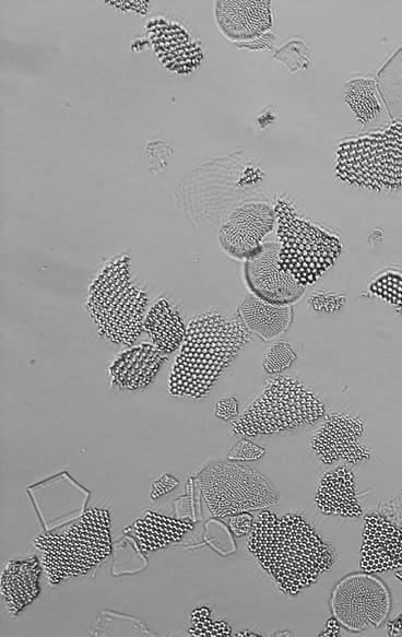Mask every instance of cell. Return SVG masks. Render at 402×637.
Instances as JSON below:
<instances>
[{
    "instance_id": "20",
    "label": "cell",
    "mask_w": 402,
    "mask_h": 637,
    "mask_svg": "<svg viewBox=\"0 0 402 637\" xmlns=\"http://www.w3.org/2000/svg\"><path fill=\"white\" fill-rule=\"evenodd\" d=\"M143 328L153 344L165 354L180 347L187 330L178 310L165 298L157 300L147 310Z\"/></svg>"
},
{
    "instance_id": "21",
    "label": "cell",
    "mask_w": 402,
    "mask_h": 637,
    "mask_svg": "<svg viewBox=\"0 0 402 637\" xmlns=\"http://www.w3.org/2000/svg\"><path fill=\"white\" fill-rule=\"evenodd\" d=\"M345 103L362 125H368L382 114V104L378 96L376 82L368 78L348 81L343 89Z\"/></svg>"
},
{
    "instance_id": "11",
    "label": "cell",
    "mask_w": 402,
    "mask_h": 637,
    "mask_svg": "<svg viewBox=\"0 0 402 637\" xmlns=\"http://www.w3.org/2000/svg\"><path fill=\"white\" fill-rule=\"evenodd\" d=\"M274 210L265 203H247L232 212L221 226L218 243L230 257L241 260L261 249L262 239L273 229Z\"/></svg>"
},
{
    "instance_id": "29",
    "label": "cell",
    "mask_w": 402,
    "mask_h": 637,
    "mask_svg": "<svg viewBox=\"0 0 402 637\" xmlns=\"http://www.w3.org/2000/svg\"><path fill=\"white\" fill-rule=\"evenodd\" d=\"M178 485V480H176L170 474L162 475L157 481H155L152 485L151 489V497L152 499H156L166 493L170 492Z\"/></svg>"
},
{
    "instance_id": "12",
    "label": "cell",
    "mask_w": 402,
    "mask_h": 637,
    "mask_svg": "<svg viewBox=\"0 0 402 637\" xmlns=\"http://www.w3.org/2000/svg\"><path fill=\"white\" fill-rule=\"evenodd\" d=\"M364 422L355 416L334 414L316 430L310 439L315 456L323 464L345 461L357 464L369 459L368 448L359 441Z\"/></svg>"
},
{
    "instance_id": "26",
    "label": "cell",
    "mask_w": 402,
    "mask_h": 637,
    "mask_svg": "<svg viewBox=\"0 0 402 637\" xmlns=\"http://www.w3.org/2000/svg\"><path fill=\"white\" fill-rule=\"evenodd\" d=\"M264 453V448L247 438H241L230 448L227 459L230 461H257Z\"/></svg>"
},
{
    "instance_id": "14",
    "label": "cell",
    "mask_w": 402,
    "mask_h": 637,
    "mask_svg": "<svg viewBox=\"0 0 402 637\" xmlns=\"http://www.w3.org/2000/svg\"><path fill=\"white\" fill-rule=\"evenodd\" d=\"M214 15L220 31L230 40H251L272 26L271 1L220 0Z\"/></svg>"
},
{
    "instance_id": "2",
    "label": "cell",
    "mask_w": 402,
    "mask_h": 637,
    "mask_svg": "<svg viewBox=\"0 0 402 637\" xmlns=\"http://www.w3.org/2000/svg\"><path fill=\"white\" fill-rule=\"evenodd\" d=\"M248 341L249 332L240 320L216 312L193 318L172 368L169 392L204 397Z\"/></svg>"
},
{
    "instance_id": "9",
    "label": "cell",
    "mask_w": 402,
    "mask_h": 637,
    "mask_svg": "<svg viewBox=\"0 0 402 637\" xmlns=\"http://www.w3.org/2000/svg\"><path fill=\"white\" fill-rule=\"evenodd\" d=\"M391 606L386 585L370 573H355L342 578L331 593L333 617L351 632L378 627Z\"/></svg>"
},
{
    "instance_id": "22",
    "label": "cell",
    "mask_w": 402,
    "mask_h": 637,
    "mask_svg": "<svg viewBox=\"0 0 402 637\" xmlns=\"http://www.w3.org/2000/svg\"><path fill=\"white\" fill-rule=\"evenodd\" d=\"M378 87L389 114L402 123V50L397 51L378 74Z\"/></svg>"
},
{
    "instance_id": "23",
    "label": "cell",
    "mask_w": 402,
    "mask_h": 637,
    "mask_svg": "<svg viewBox=\"0 0 402 637\" xmlns=\"http://www.w3.org/2000/svg\"><path fill=\"white\" fill-rule=\"evenodd\" d=\"M210 610L205 606L196 609L191 613L193 626L189 634L193 636H230L232 629L226 622H213L210 620Z\"/></svg>"
},
{
    "instance_id": "27",
    "label": "cell",
    "mask_w": 402,
    "mask_h": 637,
    "mask_svg": "<svg viewBox=\"0 0 402 637\" xmlns=\"http://www.w3.org/2000/svg\"><path fill=\"white\" fill-rule=\"evenodd\" d=\"M253 517L248 511L233 515L228 519V526L235 536L249 534L253 526Z\"/></svg>"
},
{
    "instance_id": "10",
    "label": "cell",
    "mask_w": 402,
    "mask_h": 637,
    "mask_svg": "<svg viewBox=\"0 0 402 637\" xmlns=\"http://www.w3.org/2000/svg\"><path fill=\"white\" fill-rule=\"evenodd\" d=\"M279 243H263L261 249L244 264V278L249 291L273 305L296 303L305 292L291 274L279 267Z\"/></svg>"
},
{
    "instance_id": "6",
    "label": "cell",
    "mask_w": 402,
    "mask_h": 637,
    "mask_svg": "<svg viewBox=\"0 0 402 637\" xmlns=\"http://www.w3.org/2000/svg\"><path fill=\"white\" fill-rule=\"evenodd\" d=\"M336 176L373 190L402 186V123L342 142L336 151Z\"/></svg>"
},
{
    "instance_id": "4",
    "label": "cell",
    "mask_w": 402,
    "mask_h": 637,
    "mask_svg": "<svg viewBox=\"0 0 402 637\" xmlns=\"http://www.w3.org/2000/svg\"><path fill=\"white\" fill-rule=\"evenodd\" d=\"M34 543L50 585L85 575L111 553L109 512L87 509L67 530L39 534Z\"/></svg>"
},
{
    "instance_id": "18",
    "label": "cell",
    "mask_w": 402,
    "mask_h": 637,
    "mask_svg": "<svg viewBox=\"0 0 402 637\" xmlns=\"http://www.w3.org/2000/svg\"><path fill=\"white\" fill-rule=\"evenodd\" d=\"M237 312L246 329L265 341L283 334L293 318L291 305H273L252 294L241 302Z\"/></svg>"
},
{
    "instance_id": "17",
    "label": "cell",
    "mask_w": 402,
    "mask_h": 637,
    "mask_svg": "<svg viewBox=\"0 0 402 637\" xmlns=\"http://www.w3.org/2000/svg\"><path fill=\"white\" fill-rule=\"evenodd\" d=\"M315 504L324 515L359 517L362 508L356 498L353 471L340 465L324 473L316 491Z\"/></svg>"
},
{
    "instance_id": "19",
    "label": "cell",
    "mask_w": 402,
    "mask_h": 637,
    "mask_svg": "<svg viewBox=\"0 0 402 637\" xmlns=\"http://www.w3.org/2000/svg\"><path fill=\"white\" fill-rule=\"evenodd\" d=\"M192 528L193 523L188 520L149 510L135 520L132 532L141 551L153 552L178 542Z\"/></svg>"
},
{
    "instance_id": "1",
    "label": "cell",
    "mask_w": 402,
    "mask_h": 637,
    "mask_svg": "<svg viewBox=\"0 0 402 637\" xmlns=\"http://www.w3.org/2000/svg\"><path fill=\"white\" fill-rule=\"evenodd\" d=\"M248 551L286 594L315 583L333 564V552L302 516L262 511L255 520Z\"/></svg>"
},
{
    "instance_id": "25",
    "label": "cell",
    "mask_w": 402,
    "mask_h": 637,
    "mask_svg": "<svg viewBox=\"0 0 402 637\" xmlns=\"http://www.w3.org/2000/svg\"><path fill=\"white\" fill-rule=\"evenodd\" d=\"M370 291L402 309V275L383 274L371 283Z\"/></svg>"
},
{
    "instance_id": "13",
    "label": "cell",
    "mask_w": 402,
    "mask_h": 637,
    "mask_svg": "<svg viewBox=\"0 0 402 637\" xmlns=\"http://www.w3.org/2000/svg\"><path fill=\"white\" fill-rule=\"evenodd\" d=\"M359 566L370 574L402 568V530L381 515H366Z\"/></svg>"
},
{
    "instance_id": "5",
    "label": "cell",
    "mask_w": 402,
    "mask_h": 637,
    "mask_svg": "<svg viewBox=\"0 0 402 637\" xmlns=\"http://www.w3.org/2000/svg\"><path fill=\"white\" fill-rule=\"evenodd\" d=\"M324 414L320 399L291 376H279L232 422L244 437L288 432L316 423Z\"/></svg>"
},
{
    "instance_id": "15",
    "label": "cell",
    "mask_w": 402,
    "mask_h": 637,
    "mask_svg": "<svg viewBox=\"0 0 402 637\" xmlns=\"http://www.w3.org/2000/svg\"><path fill=\"white\" fill-rule=\"evenodd\" d=\"M167 354L154 344L143 342L121 352L109 367L114 386L122 390H139L152 382Z\"/></svg>"
},
{
    "instance_id": "8",
    "label": "cell",
    "mask_w": 402,
    "mask_h": 637,
    "mask_svg": "<svg viewBox=\"0 0 402 637\" xmlns=\"http://www.w3.org/2000/svg\"><path fill=\"white\" fill-rule=\"evenodd\" d=\"M199 482L210 512L217 518L265 509L279 500L276 488L262 473L232 461L209 464Z\"/></svg>"
},
{
    "instance_id": "24",
    "label": "cell",
    "mask_w": 402,
    "mask_h": 637,
    "mask_svg": "<svg viewBox=\"0 0 402 637\" xmlns=\"http://www.w3.org/2000/svg\"><path fill=\"white\" fill-rule=\"evenodd\" d=\"M296 359L291 344L280 341L270 346L263 356V368L268 374H277L288 368Z\"/></svg>"
},
{
    "instance_id": "28",
    "label": "cell",
    "mask_w": 402,
    "mask_h": 637,
    "mask_svg": "<svg viewBox=\"0 0 402 637\" xmlns=\"http://www.w3.org/2000/svg\"><path fill=\"white\" fill-rule=\"evenodd\" d=\"M214 414L216 417L228 421L238 415V401L235 397L228 396L220 399L215 404Z\"/></svg>"
},
{
    "instance_id": "16",
    "label": "cell",
    "mask_w": 402,
    "mask_h": 637,
    "mask_svg": "<svg viewBox=\"0 0 402 637\" xmlns=\"http://www.w3.org/2000/svg\"><path fill=\"white\" fill-rule=\"evenodd\" d=\"M42 563L36 556L10 561L2 570L0 592L8 612L15 616L39 594Z\"/></svg>"
},
{
    "instance_id": "7",
    "label": "cell",
    "mask_w": 402,
    "mask_h": 637,
    "mask_svg": "<svg viewBox=\"0 0 402 637\" xmlns=\"http://www.w3.org/2000/svg\"><path fill=\"white\" fill-rule=\"evenodd\" d=\"M274 212L280 269L303 286L314 284L339 259L342 251L340 239L299 217L284 200H279Z\"/></svg>"
},
{
    "instance_id": "3",
    "label": "cell",
    "mask_w": 402,
    "mask_h": 637,
    "mask_svg": "<svg viewBox=\"0 0 402 637\" xmlns=\"http://www.w3.org/2000/svg\"><path fill=\"white\" fill-rule=\"evenodd\" d=\"M147 296L130 278L129 258L106 263L93 280L87 311L98 332L115 344L130 345L143 331Z\"/></svg>"
}]
</instances>
